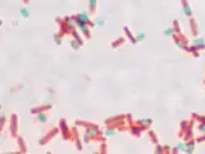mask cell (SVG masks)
I'll use <instances>...</instances> for the list:
<instances>
[{
  "label": "cell",
  "mask_w": 205,
  "mask_h": 154,
  "mask_svg": "<svg viewBox=\"0 0 205 154\" xmlns=\"http://www.w3.org/2000/svg\"><path fill=\"white\" fill-rule=\"evenodd\" d=\"M181 4H182V8H183V12L187 15L188 18L192 17V10H191V7L188 5V2L187 0H181Z\"/></svg>",
  "instance_id": "cell-1"
},
{
  "label": "cell",
  "mask_w": 205,
  "mask_h": 154,
  "mask_svg": "<svg viewBox=\"0 0 205 154\" xmlns=\"http://www.w3.org/2000/svg\"><path fill=\"white\" fill-rule=\"evenodd\" d=\"M192 45L196 46L199 50H204V49H205V40H204V38H201V37H195Z\"/></svg>",
  "instance_id": "cell-2"
},
{
  "label": "cell",
  "mask_w": 205,
  "mask_h": 154,
  "mask_svg": "<svg viewBox=\"0 0 205 154\" xmlns=\"http://www.w3.org/2000/svg\"><path fill=\"white\" fill-rule=\"evenodd\" d=\"M185 144H186V149H185L186 153H192L195 150V139H194V137L190 140H186Z\"/></svg>",
  "instance_id": "cell-3"
},
{
  "label": "cell",
  "mask_w": 205,
  "mask_h": 154,
  "mask_svg": "<svg viewBox=\"0 0 205 154\" xmlns=\"http://www.w3.org/2000/svg\"><path fill=\"white\" fill-rule=\"evenodd\" d=\"M142 131H145V129L142 127V126H140V125H138V126H137V125H133V127L131 129V135L138 137L140 135H141Z\"/></svg>",
  "instance_id": "cell-4"
},
{
  "label": "cell",
  "mask_w": 205,
  "mask_h": 154,
  "mask_svg": "<svg viewBox=\"0 0 205 154\" xmlns=\"http://www.w3.org/2000/svg\"><path fill=\"white\" fill-rule=\"evenodd\" d=\"M190 28H191V34H192V36L194 37H197V25H196V22H195V19H194L192 17L190 18Z\"/></svg>",
  "instance_id": "cell-5"
},
{
  "label": "cell",
  "mask_w": 205,
  "mask_h": 154,
  "mask_svg": "<svg viewBox=\"0 0 205 154\" xmlns=\"http://www.w3.org/2000/svg\"><path fill=\"white\" fill-rule=\"evenodd\" d=\"M123 30H125V34L127 35V37L129 38V41H131L132 44H137V42H138V41H137V38H136V36H133V35H132V32L129 31V28H128L127 26H125V28H123Z\"/></svg>",
  "instance_id": "cell-6"
},
{
  "label": "cell",
  "mask_w": 205,
  "mask_h": 154,
  "mask_svg": "<svg viewBox=\"0 0 205 154\" xmlns=\"http://www.w3.org/2000/svg\"><path fill=\"white\" fill-rule=\"evenodd\" d=\"M136 123H137V125H140V126H142V127H144L145 130H146V129L149 127V126L153 123V121L150 119V118H144V119H140V121H137Z\"/></svg>",
  "instance_id": "cell-7"
},
{
  "label": "cell",
  "mask_w": 205,
  "mask_h": 154,
  "mask_svg": "<svg viewBox=\"0 0 205 154\" xmlns=\"http://www.w3.org/2000/svg\"><path fill=\"white\" fill-rule=\"evenodd\" d=\"M37 121L41 123H45L46 121H47V113L46 112H40V113H37Z\"/></svg>",
  "instance_id": "cell-8"
},
{
  "label": "cell",
  "mask_w": 205,
  "mask_h": 154,
  "mask_svg": "<svg viewBox=\"0 0 205 154\" xmlns=\"http://www.w3.org/2000/svg\"><path fill=\"white\" fill-rule=\"evenodd\" d=\"M59 126H60V129H63V132H64V137L66 139H68V136H67V125H66V119H60L59 121Z\"/></svg>",
  "instance_id": "cell-9"
},
{
  "label": "cell",
  "mask_w": 205,
  "mask_h": 154,
  "mask_svg": "<svg viewBox=\"0 0 205 154\" xmlns=\"http://www.w3.org/2000/svg\"><path fill=\"white\" fill-rule=\"evenodd\" d=\"M187 125H188V121H182L181 122V130H180V136L183 137V135H185V131L187 129Z\"/></svg>",
  "instance_id": "cell-10"
},
{
  "label": "cell",
  "mask_w": 205,
  "mask_h": 154,
  "mask_svg": "<svg viewBox=\"0 0 205 154\" xmlns=\"http://www.w3.org/2000/svg\"><path fill=\"white\" fill-rule=\"evenodd\" d=\"M126 41V38L125 37H119L118 40H116L114 42H112V48H118L119 45H122V44H125Z\"/></svg>",
  "instance_id": "cell-11"
},
{
  "label": "cell",
  "mask_w": 205,
  "mask_h": 154,
  "mask_svg": "<svg viewBox=\"0 0 205 154\" xmlns=\"http://www.w3.org/2000/svg\"><path fill=\"white\" fill-rule=\"evenodd\" d=\"M149 136H150V139H151V141L154 142V145L159 144V140H158V137H156V135H155V132H154L153 130H150V131H149Z\"/></svg>",
  "instance_id": "cell-12"
},
{
  "label": "cell",
  "mask_w": 205,
  "mask_h": 154,
  "mask_svg": "<svg viewBox=\"0 0 205 154\" xmlns=\"http://www.w3.org/2000/svg\"><path fill=\"white\" fill-rule=\"evenodd\" d=\"M192 118L196 119L199 123H205V116H199V114H196V113H194V114H192Z\"/></svg>",
  "instance_id": "cell-13"
},
{
  "label": "cell",
  "mask_w": 205,
  "mask_h": 154,
  "mask_svg": "<svg viewBox=\"0 0 205 154\" xmlns=\"http://www.w3.org/2000/svg\"><path fill=\"white\" fill-rule=\"evenodd\" d=\"M96 3L98 0H90V13H95V9H96Z\"/></svg>",
  "instance_id": "cell-14"
},
{
  "label": "cell",
  "mask_w": 205,
  "mask_h": 154,
  "mask_svg": "<svg viewBox=\"0 0 205 154\" xmlns=\"http://www.w3.org/2000/svg\"><path fill=\"white\" fill-rule=\"evenodd\" d=\"M80 28H81V31H82L83 32V34H85V36L86 37H90V32H89V25H85V26H82V27H80Z\"/></svg>",
  "instance_id": "cell-15"
},
{
  "label": "cell",
  "mask_w": 205,
  "mask_h": 154,
  "mask_svg": "<svg viewBox=\"0 0 205 154\" xmlns=\"http://www.w3.org/2000/svg\"><path fill=\"white\" fill-rule=\"evenodd\" d=\"M114 132H116V129L114 127H108L106 129V131H105V134H106V136H112V135H114Z\"/></svg>",
  "instance_id": "cell-16"
},
{
  "label": "cell",
  "mask_w": 205,
  "mask_h": 154,
  "mask_svg": "<svg viewBox=\"0 0 205 154\" xmlns=\"http://www.w3.org/2000/svg\"><path fill=\"white\" fill-rule=\"evenodd\" d=\"M18 142H19V148H21V152H26L27 149L24 148V142H23V139H22V137H18Z\"/></svg>",
  "instance_id": "cell-17"
},
{
  "label": "cell",
  "mask_w": 205,
  "mask_h": 154,
  "mask_svg": "<svg viewBox=\"0 0 205 154\" xmlns=\"http://www.w3.org/2000/svg\"><path fill=\"white\" fill-rule=\"evenodd\" d=\"M164 34H165L167 36H174V35H176V31H174V28H168V30L164 31Z\"/></svg>",
  "instance_id": "cell-18"
},
{
  "label": "cell",
  "mask_w": 205,
  "mask_h": 154,
  "mask_svg": "<svg viewBox=\"0 0 205 154\" xmlns=\"http://www.w3.org/2000/svg\"><path fill=\"white\" fill-rule=\"evenodd\" d=\"M21 14H22L24 18H28V17H30V12L27 10V8H22V9H21Z\"/></svg>",
  "instance_id": "cell-19"
},
{
  "label": "cell",
  "mask_w": 205,
  "mask_h": 154,
  "mask_svg": "<svg viewBox=\"0 0 205 154\" xmlns=\"http://www.w3.org/2000/svg\"><path fill=\"white\" fill-rule=\"evenodd\" d=\"M154 150H155V153H164V148L160 146V144H156Z\"/></svg>",
  "instance_id": "cell-20"
},
{
  "label": "cell",
  "mask_w": 205,
  "mask_h": 154,
  "mask_svg": "<svg viewBox=\"0 0 205 154\" xmlns=\"http://www.w3.org/2000/svg\"><path fill=\"white\" fill-rule=\"evenodd\" d=\"M173 28L176 31V34H181V30H180V25H178V22L174 21V23H173Z\"/></svg>",
  "instance_id": "cell-21"
},
{
  "label": "cell",
  "mask_w": 205,
  "mask_h": 154,
  "mask_svg": "<svg viewBox=\"0 0 205 154\" xmlns=\"http://www.w3.org/2000/svg\"><path fill=\"white\" fill-rule=\"evenodd\" d=\"M197 130L200 131L201 134H205V123H199L197 125Z\"/></svg>",
  "instance_id": "cell-22"
},
{
  "label": "cell",
  "mask_w": 205,
  "mask_h": 154,
  "mask_svg": "<svg viewBox=\"0 0 205 154\" xmlns=\"http://www.w3.org/2000/svg\"><path fill=\"white\" fill-rule=\"evenodd\" d=\"M136 38H137V41H142L144 38H145V34H142V32H138V34L136 35Z\"/></svg>",
  "instance_id": "cell-23"
},
{
  "label": "cell",
  "mask_w": 205,
  "mask_h": 154,
  "mask_svg": "<svg viewBox=\"0 0 205 154\" xmlns=\"http://www.w3.org/2000/svg\"><path fill=\"white\" fill-rule=\"evenodd\" d=\"M76 41H77V40H72V41H71V46L77 50V49L80 48V44H76Z\"/></svg>",
  "instance_id": "cell-24"
},
{
  "label": "cell",
  "mask_w": 205,
  "mask_h": 154,
  "mask_svg": "<svg viewBox=\"0 0 205 154\" xmlns=\"http://www.w3.org/2000/svg\"><path fill=\"white\" fill-rule=\"evenodd\" d=\"M203 141H205V134H204L203 136H200V137H197V139H196V142H203Z\"/></svg>",
  "instance_id": "cell-25"
},
{
  "label": "cell",
  "mask_w": 205,
  "mask_h": 154,
  "mask_svg": "<svg viewBox=\"0 0 205 154\" xmlns=\"http://www.w3.org/2000/svg\"><path fill=\"white\" fill-rule=\"evenodd\" d=\"M96 23H98L99 26H102V25H104V19H102V18H98V19H96Z\"/></svg>",
  "instance_id": "cell-26"
},
{
  "label": "cell",
  "mask_w": 205,
  "mask_h": 154,
  "mask_svg": "<svg viewBox=\"0 0 205 154\" xmlns=\"http://www.w3.org/2000/svg\"><path fill=\"white\" fill-rule=\"evenodd\" d=\"M55 41H57V44H60L62 41H60V37H59L58 35H55Z\"/></svg>",
  "instance_id": "cell-27"
}]
</instances>
